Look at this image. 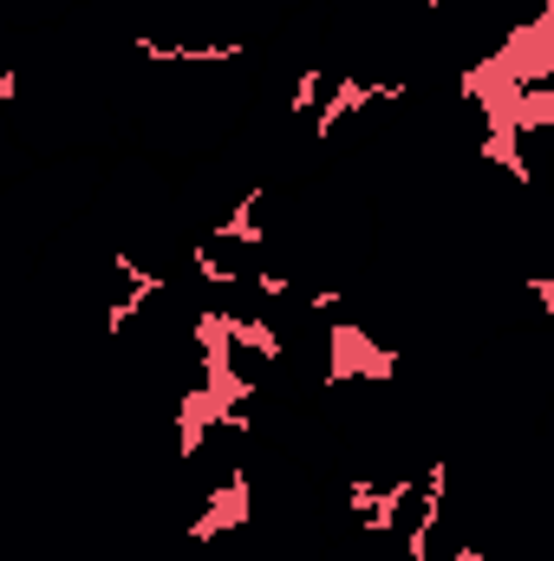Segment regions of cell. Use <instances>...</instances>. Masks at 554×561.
<instances>
[{"instance_id": "1", "label": "cell", "mask_w": 554, "mask_h": 561, "mask_svg": "<svg viewBox=\"0 0 554 561\" xmlns=\"http://www.w3.org/2000/svg\"><path fill=\"white\" fill-rule=\"evenodd\" d=\"M320 340H326V386H385V379L399 373V359H392L366 327H353V320L326 327Z\"/></svg>"}, {"instance_id": "2", "label": "cell", "mask_w": 554, "mask_h": 561, "mask_svg": "<svg viewBox=\"0 0 554 561\" xmlns=\"http://www.w3.org/2000/svg\"><path fill=\"white\" fill-rule=\"evenodd\" d=\"M379 99H399V85L392 79H359V72H346L333 92H326V105L313 112V138H333L339 125H353L366 105H379Z\"/></svg>"}, {"instance_id": "3", "label": "cell", "mask_w": 554, "mask_h": 561, "mask_svg": "<svg viewBox=\"0 0 554 561\" xmlns=\"http://www.w3.org/2000/svg\"><path fill=\"white\" fill-rule=\"evenodd\" d=\"M249 510H255V496H249V477L235 470L229 483H216V490H209L203 516L189 523V542H216V536H235V529L249 523Z\"/></svg>"}, {"instance_id": "4", "label": "cell", "mask_w": 554, "mask_h": 561, "mask_svg": "<svg viewBox=\"0 0 554 561\" xmlns=\"http://www.w3.org/2000/svg\"><path fill=\"white\" fill-rule=\"evenodd\" d=\"M262 209H268V190L255 183V190H249V196H242V203H235V209H229V216H222L203 242H209V249H262V242H268Z\"/></svg>"}, {"instance_id": "5", "label": "cell", "mask_w": 554, "mask_h": 561, "mask_svg": "<svg viewBox=\"0 0 554 561\" xmlns=\"http://www.w3.org/2000/svg\"><path fill=\"white\" fill-rule=\"evenodd\" d=\"M320 92H326V72H300V79H293V118H313Z\"/></svg>"}, {"instance_id": "6", "label": "cell", "mask_w": 554, "mask_h": 561, "mask_svg": "<svg viewBox=\"0 0 554 561\" xmlns=\"http://www.w3.org/2000/svg\"><path fill=\"white\" fill-rule=\"evenodd\" d=\"M20 105V72H0V112Z\"/></svg>"}]
</instances>
